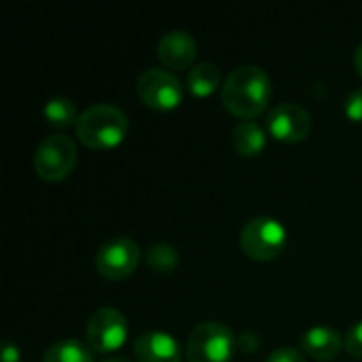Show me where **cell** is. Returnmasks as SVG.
<instances>
[{
	"label": "cell",
	"instance_id": "obj_1",
	"mask_svg": "<svg viewBox=\"0 0 362 362\" xmlns=\"http://www.w3.org/2000/svg\"><path fill=\"white\" fill-rule=\"evenodd\" d=\"M223 106L238 119L259 117L272 102V78L259 66L244 64L229 72L221 87Z\"/></svg>",
	"mask_w": 362,
	"mask_h": 362
},
{
	"label": "cell",
	"instance_id": "obj_2",
	"mask_svg": "<svg viewBox=\"0 0 362 362\" xmlns=\"http://www.w3.org/2000/svg\"><path fill=\"white\" fill-rule=\"evenodd\" d=\"M78 140L93 151H108L119 146L129 129L127 115L112 104H98L87 108L76 121Z\"/></svg>",
	"mask_w": 362,
	"mask_h": 362
},
{
	"label": "cell",
	"instance_id": "obj_3",
	"mask_svg": "<svg viewBox=\"0 0 362 362\" xmlns=\"http://www.w3.org/2000/svg\"><path fill=\"white\" fill-rule=\"evenodd\" d=\"M235 337L221 322H199L187 339L189 362H231Z\"/></svg>",
	"mask_w": 362,
	"mask_h": 362
},
{
	"label": "cell",
	"instance_id": "obj_4",
	"mask_svg": "<svg viewBox=\"0 0 362 362\" xmlns=\"http://www.w3.org/2000/svg\"><path fill=\"white\" fill-rule=\"evenodd\" d=\"M286 229L280 221L269 216H257L246 223L242 229V248L244 252L261 263L278 259L286 248Z\"/></svg>",
	"mask_w": 362,
	"mask_h": 362
},
{
	"label": "cell",
	"instance_id": "obj_5",
	"mask_svg": "<svg viewBox=\"0 0 362 362\" xmlns=\"http://www.w3.org/2000/svg\"><path fill=\"white\" fill-rule=\"evenodd\" d=\"M76 165V146L68 136L45 138L34 153V172L47 182H59L72 174Z\"/></svg>",
	"mask_w": 362,
	"mask_h": 362
},
{
	"label": "cell",
	"instance_id": "obj_6",
	"mask_svg": "<svg viewBox=\"0 0 362 362\" xmlns=\"http://www.w3.org/2000/svg\"><path fill=\"white\" fill-rule=\"evenodd\" d=\"M127 320L115 308H100L87 320V344L98 354H112L117 352L127 339Z\"/></svg>",
	"mask_w": 362,
	"mask_h": 362
},
{
	"label": "cell",
	"instance_id": "obj_7",
	"mask_svg": "<svg viewBox=\"0 0 362 362\" xmlns=\"http://www.w3.org/2000/svg\"><path fill=\"white\" fill-rule=\"evenodd\" d=\"M136 91L144 102V106L153 110H174L176 106H180L185 95L182 83L170 70H161V68H151L142 72Z\"/></svg>",
	"mask_w": 362,
	"mask_h": 362
},
{
	"label": "cell",
	"instance_id": "obj_8",
	"mask_svg": "<svg viewBox=\"0 0 362 362\" xmlns=\"http://www.w3.org/2000/svg\"><path fill=\"white\" fill-rule=\"evenodd\" d=\"M140 263V248L138 244L127 238H112L100 246L95 255V269L106 280H125L129 278Z\"/></svg>",
	"mask_w": 362,
	"mask_h": 362
},
{
	"label": "cell",
	"instance_id": "obj_9",
	"mask_svg": "<svg viewBox=\"0 0 362 362\" xmlns=\"http://www.w3.org/2000/svg\"><path fill=\"white\" fill-rule=\"evenodd\" d=\"M267 127L276 140L295 144V142H301L310 136L312 117L303 106L286 102V104H280L272 110V115L267 119Z\"/></svg>",
	"mask_w": 362,
	"mask_h": 362
},
{
	"label": "cell",
	"instance_id": "obj_10",
	"mask_svg": "<svg viewBox=\"0 0 362 362\" xmlns=\"http://www.w3.org/2000/svg\"><path fill=\"white\" fill-rule=\"evenodd\" d=\"M157 55L161 64L170 70H187L195 62L197 55V45L191 34L174 30L163 34L157 47Z\"/></svg>",
	"mask_w": 362,
	"mask_h": 362
},
{
	"label": "cell",
	"instance_id": "obj_11",
	"mask_svg": "<svg viewBox=\"0 0 362 362\" xmlns=\"http://www.w3.org/2000/svg\"><path fill=\"white\" fill-rule=\"evenodd\" d=\"M134 356L138 362H180L182 354L176 339L161 331L142 333L134 341Z\"/></svg>",
	"mask_w": 362,
	"mask_h": 362
},
{
	"label": "cell",
	"instance_id": "obj_12",
	"mask_svg": "<svg viewBox=\"0 0 362 362\" xmlns=\"http://www.w3.org/2000/svg\"><path fill=\"white\" fill-rule=\"evenodd\" d=\"M301 348L308 356H312L314 361H335L344 348L341 335L329 327H316L310 329L303 337H301Z\"/></svg>",
	"mask_w": 362,
	"mask_h": 362
},
{
	"label": "cell",
	"instance_id": "obj_13",
	"mask_svg": "<svg viewBox=\"0 0 362 362\" xmlns=\"http://www.w3.org/2000/svg\"><path fill=\"white\" fill-rule=\"evenodd\" d=\"M231 144L242 157H257L265 148V132L255 121H242L233 127Z\"/></svg>",
	"mask_w": 362,
	"mask_h": 362
},
{
	"label": "cell",
	"instance_id": "obj_14",
	"mask_svg": "<svg viewBox=\"0 0 362 362\" xmlns=\"http://www.w3.org/2000/svg\"><path fill=\"white\" fill-rule=\"evenodd\" d=\"M221 87V70L212 62L197 64L189 70L187 76V89L197 98H208Z\"/></svg>",
	"mask_w": 362,
	"mask_h": 362
},
{
	"label": "cell",
	"instance_id": "obj_15",
	"mask_svg": "<svg viewBox=\"0 0 362 362\" xmlns=\"http://www.w3.org/2000/svg\"><path fill=\"white\" fill-rule=\"evenodd\" d=\"M42 362H93V354L78 339H62L45 352Z\"/></svg>",
	"mask_w": 362,
	"mask_h": 362
},
{
	"label": "cell",
	"instance_id": "obj_16",
	"mask_svg": "<svg viewBox=\"0 0 362 362\" xmlns=\"http://www.w3.org/2000/svg\"><path fill=\"white\" fill-rule=\"evenodd\" d=\"M45 119H47L49 125L59 127V129L70 127L72 123L76 125V121H78L76 106H74V102L68 100V98H53V100H49L47 106H45Z\"/></svg>",
	"mask_w": 362,
	"mask_h": 362
},
{
	"label": "cell",
	"instance_id": "obj_17",
	"mask_svg": "<svg viewBox=\"0 0 362 362\" xmlns=\"http://www.w3.org/2000/svg\"><path fill=\"white\" fill-rule=\"evenodd\" d=\"M146 265L155 272V274H172L178 265V252L176 248L168 246V244H157L148 250L146 255Z\"/></svg>",
	"mask_w": 362,
	"mask_h": 362
},
{
	"label": "cell",
	"instance_id": "obj_18",
	"mask_svg": "<svg viewBox=\"0 0 362 362\" xmlns=\"http://www.w3.org/2000/svg\"><path fill=\"white\" fill-rule=\"evenodd\" d=\"M346 115L350 121L362 123V89H356L346 100Z\"/></svg>",
	"mask_w": 362,
	"mask_h": 362
},
{
	"label": "cell",
	"instance_id": "obj_19",
	"mask_svg": "<svg viewBox=\"0 0 362 362\" xmlns=\"http://www.w3.org/2000/svg\"><path fill=\"white\" fill-rule=\"evenodd\" d=\"M346 350H348L350 356L361 358L362 361V320L356 327H352V331L348 333V337H346Z\"/></svg>",
	"mask_w": 362,
	"mask_h": 362
},
{
	"label": "cell",
	"instance_id": "obj_20",
	"mask_svg": "<svg viewBox=\"0 0 362 362\" xmlns=\"http://www.w3.org/2000/svg\"><path fill=\"white\" fill-rule=\"evenodd\" d=\"M265 362H305V358H303V354L299 350L282 348V350H276Z\"/></svg>",
	"mask_w": 362,
	"mask_h": 362
},
{
	"label": "cell",
	"instance_id": "obj_21",
	"mask_svg": "<svg viewBox=\"0 0 362 362\" xmlns=\"http://www.w3.org/2000/svg\"><path fill=\"white\" fill-rule=\"evenodd\" d=\"M2 362H19V350H17L11 341H6V344H4V350H2Z\"/></svg>",
	"mask_w": 362,
	"mask_h": 362
},
{
	"label": "cell",
	"instance_id": "obj_22",
	"mask_svg": "<svg viewBox=\"0 0 362 362\" xmlns=\"http://www.w3.org/2000/svg\"><path fill=\"white\" fill-rule=\"evenodd\" d=\"M354 66H356V72L362 76V42L356 47V53H354Z\"/></svg>",
	"mask_w": 362,
	"mask_h": 362
},
{
	"label": "cell",
	"instance_id": "obj_23",
	"mask_svg": "<svg viewBox=\"0 0 362 362\" xmlns=\"http://www.w3.org/2000/svg\"><path fill=\"white\" fill-rule=\"evenodd\" d=\"M104 362H132V361H127V358H121V356H110V358H106Z\"/></svg>",
	"mask_w": 362,
	"mask_h": 362
}]
</instances>
